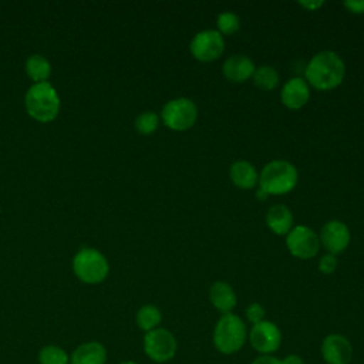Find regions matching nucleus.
<instances>
[{"label": "nucleus", "instance_id": "nucleus-30", "mask_svg": "<svg viewBox=\"0 0 364 364\" xmlns=\"http://www.w3.org/2000/svg\"><path fill=\"white\" fill-rule=\"evenodd\" d=\"M299 4H300L301 7L310 10V11H314V10L320 9V7L324 4V1H314V0L311 1V0H309V1H299Z\"/></svg>", "mask_w": 364, "mask_h": 364}, {"label": "nucleus", "instance_id": "nucleus-20", "mask_svg": "<svg viewBox=\"0 0 364 364\" xmlns=\"http://www.w3.org/2000/svg\"><path fill=\"white\" fill-rule=\"evenodd\" d=\"M162 321V313L155 304H144L138 309L135 314V323L138 328H141L144 333H148L151 330H155L161 327Z\"/></svg>", "mask_w": 364, "mask_h": 364}, {"label": "nucleus", "instance_id": "nucleus-15", "mask_svg": "<svg viewBox=\"0 0 364 364\" xmlns=\"http://www.w3.org/2000/svg\"><path fill=\"white\" fill-rule=\"evenodd\" d=\"M209 300L220 314L233 313L237 304V296L233 287L225 280H218L210 286Z\"/></svg>", "mask_w": 364, "mask_h": 364}, {"label": "nucleus", "instance_id": "nucleus-18", "mask_svg": "<svg viewBox=\"0 0 364 364\" xmlns=\"http://www.w3.org/2000/svg\"><path fill=\"white\" fill-rule=\"evenodd\" d=\"M266 225L274 235H287L293 229V213L286 205H273L266 213Z\"/></svg>", "mask_w": 364, "mask_h": 364}, {"label": "nucleus", "instance_id": "nucleus-14", "mask_svg": "<svg viewBox=\"0 0 364 364\" xmlns=\"http://www.w3.org/2000/svg\"><path fill=\"white\" fill-rule=\"evenodd\" d=\"M256 67L253 61L243 54L228 57L222 65V73L230 82H245L253 77Z\"/></svg>", "mask_w": 364, "mask_h": 364}, {"label": "nucleus", "instance_id": "nucleus-11", "mask_svg": "<svg viewBox=\"0 0 364 364\" xmlns=\"http://www.w3.org/2000/svg\"><path fill=\"white\" fill-rule=\"evenodd\" d=\"M320 355L326 364H350L354 355L353 344L344 334L330 333L321 340Z\"/></svg>", "mask_w": 364, "mask_h": 364}, {"label": "nucleus", "instance_id": "nucleus-1", "mask_svg": "<svg viewBox=\"0 0 364 364\" xmlns=\"http://www.w3.org/2000/svg\"><path fill=\"white\" fill-rule=\"evenodd\" d=\"M304 77L309 85L320 91L337 88L346 77V64L343 58L330 50L314 54L304 68Z\"/></svg>", "mask_w": 364, "mask_h": 364}, {"label": "nucleus", "instance_id": "nucleus-10", "mask_svg": "<svg viewBox=\"0 0 364 364\" xmlns=\"http://www.w3.org/2000/svg\"><path fill=\"white\" fill-rule=\"evenodd\" d=\"M286 247L291 256L307 260L317 255L320 249V239L311 228L299 225L293 226V229L286 235Z\"/></svg>", "mask_w": 364, "mask_h": 364}, {"label": "nucleus", "instance_id": "nucleus-27", "mask_svg": "<svg viewBox=\"0 0 364 364\" xmlns=\"http://www.w3.org/2000/svg\"><path fill=\"white\" fill-rule=\"evenodd\" d=\"M344 7L354 14H364V0H350L343 3Z\"/></svg>", "mask_w": 364, "mask_h": 364}, {"label": "nucleus", "instance_id": "nucleus-22", "mask_svg": "<svg viewBox=\"0 0 364 364\" xmlns=\"http://www.w3.org/2000/svg\"><path fill=\"white\" fill-rule=\"evenodd\" d=\"M40 364H70L68 353L55 344H47L38 351Z\"/></svg>", "mask_w": 364, "mask_h": 364}, {"label": "nucleus", "instance_id": "nucleus-2", "mask_svg": "<svg viewBox=\"0 0 364 364\" xmlns=\"http://www.w3.org/2000/svg\"><path fill=\"white\" fill-rule=\"evenodd\" d=\"M247 331L240 316L235 313L220 314L212 331L213 347L223 355L236 354L247 343Z\"/></svg>", "mask_w": 364, "mask_h": 364}, {"label": "nucleus", "instance_id": "nucleus-28", "mask_svg": "<svg viewBox=\"0 0 364 364\" xmlns=\"http://www.w3.org/2000/svg\"><path fill=\"white\" fill-rule=\"evenodd\" d=\"M280 364H306L304 358L297 353H290L280 358Z\"/></svg>", "mask_w": 364, "mask_h": 364}, {"label": "nucleus", "instance_id": "nucleus-24", "mask_svg": "<svg viewBox=\"0 0 364 364\" xmlns=\"http://www.w3.org/2000/svg\"><path fill=\"white\" fill-rule=\"evenodd\" d=\"M216 30L222 34V36H232L235 33L239 31L240 28V18L237 17V14L232 13V11H225L220 13L216 18Z\"/></svg>", "mask_w": 364, "mask_h": 364}, {"label": "nucleus", "instance_id": "nucleus-21", "mask_svg": "<svg viewBox=\"0 0 364 364\" xmlns=\"http://www.w3.org/2000/svg\"><path fill=\"white\" fill-rule=\"evenodd\" d=\"M252 80L257 88L263 91H272L279 84V73L272 65H260L256 67Z\"/></svg>", "mask_w": 364, "mask_h": 364}, {"label": "nucleus", "instance_id": "nucleus-13", "mask_svg": "<svg viewBox=\"0 0 364 364\" xmlns=\"http://www.w3.org/2000/svg\"><path fill=\"white\" fill-rule=\"evenodd\" d=\"M282 102L289 109L303 108L310 98V85L301 77H293L284 82L280 91Z\"/></svg>", "mask_w": 364, "mask_h": 364}, {"label": "nucleus", "instance_id": "nucleus-17", "mask_svg": "<svg viewBox=\"0 0 364 364\" xmlns=\"http://www.w3.org/2000/svg\"><path fill=\"white\" fill-rule=\"evenodd\" d=\"M229 176L232 183L240 189H252L259 183L256 168L245 159H239L230 165Z\"/></svg>", "mask_w": 364, "mask_h": 364}, {"label": "nucleus", "instance_id": "nucleus-6", "mask_svg": "<svg viewBox=\"0 0 364 364\" xmlns=\"http://www.w3.org/2000/svg\"><path fill=\"white\" fill-rule=\"evenodd\" d=\"M142 348L151 361L156 364H165L173 360L176 355L178 340L171 330L158 327L145 333L142 338Z\"/></svg>", "mask_w": 364, "mask_h": 364}, {"label": "nucleus", "instance_id": "nucleus-29", "mask_svg": "<svg viewBox=\"0 0 364 364\" xmlns=\"http://www.w3.org/2000/svg\"><path fill=\"white\" fill-rule=\"evenodd\" d=\"M250 364H280V358L276 355H257L250 361Z\"/></svg>", "mask_w": 364, "mask_h": 364}, {"label": "nucleus", "instance_id": "nucleus-4", "mask_svg": "<svg viewBox=\"0 0 364 364\" xmlns=\"http://www.w3.org/2000/svg\"><path fill=\"white\" fill-rule=\"evenodd\" d=\"M299 181L296 166L284 159H273L259 173V188L267 195H286L291 192Z\"/></svg>", "mask_w": 364, "mask_h": 364}, {"label": "nucleus", "instance_id": "nucleus-8", "mask_svg": "<svg viewBox=\"0 0 364 364\" xmlns=\"http://www.w3.org/2000/svg\"><path fill=\"white\" fill-rule=\"evenodd\" d=\"M283 341V334L280 327L270 321L263 320L253 324L247 331V343L257 353V355H274L280 348Z\"/></svg>", "mask_w": 364, "mask_h": 364}, {"label": "nucleus", "instance_id": "nucleus-9", "mask_svg": "<svg viewBox=\"0 0 364 364\" xmlns=\"http://www.w3.org/2000/svg\"><path fill=\"white\" fill-rule=\"evenodd\" d=\"M193 58L202 63H210L218 60L225 51L223 36L218 30H200L198 31L189 44Z\"/></svg>", "mask_w": 364, "mask_h": 364}, {"label": "nucleus", "instance_id": "nucleus-12", "mask_svg": "<svg viewBox=\"0 0 364 364\" xmlns=\"http://www.w3.org/2000/svg\"><path fill=\"white\" fill-rule=\"evenodd\" d=\"M318 239H320V245H323L328 253L336 256L348 247L351 240V233L348 226L344 222L333 219L323 225Z\"/></svg>", "mask_w": 364, "mask_h": 364}, {"label": "nucleus", "instance_id": "nucleus-26", "mask_svg": "<svg viewBox=\"0 0 364 364\" xmlns=\"http://www.w3.org/2000/svg\"><path fill=\"white\" fill-rule=\"evenodd\" d=\"M337 269V257L331 253H327L318 260V270L323 274H331Z\"/></svg>", "mask_w": 364, "mask_h": 364}, {"label": "nucleus", "instance_id": "nucleus-32", "mask_svg": "<svg viewBox=\"0 0 364 364\" xmlns=\"http://www.w3.org/2000/svg\"><path fill=\"white\" fill-rule=\"evenodd\" d=\"M118 364H139V363H136V361H134V360H124V361H121V363H118Z\"/></svg>", "mask_w": 364, "mask_h": 364}, {"label": "nucleus", "instance_id": "nucleus-19", "mask_svg": "<svg viewBox=\"0 0 364 364\" xmlns=\"http://www.w3.org/2000/svg\"><path fill=\"white\" fill-rule=\"evenodd\" d=\"M26 73L36 82H46L51 75V64L41 54H31L26 60Z\"/></svg>", "mask_w": 364, "mask_h": 364}, {"label": "nucleus", "instance_id": "nucleus-16", "mask_svg": "<svg viewBox=\"0 0 364 364\" xmlns=\"http://www.w3.org/2000/svg\"><path fill=\"white\" fill-rule=\"evenodd\" d=\"M107 348L100 341H85L70 354V364H105Z\"/></svg>", "mask_w": 364, "mask_h": 364}, {"label": "nucleus", "instance_id": "nucleus-3", "mask_svg": "<svg viewBox=\"0 0 364 364\" xmlns=\"http://www.w3.org/2000/svg\"><path fill=\"white\" fill-rule=\"evenodd\" d=\"M27 114L38 122H50L57 118L61 107L57 90L48 82L33 84L24 97Z\"/></svg>", "mask_w": 364, "mask_h": 364}, {"label": "nucleus", "instance_id": "nucleus-31", "mask_svg": "<svg viewBox=\"0 0 364 364\" xmlns=\"http://www.w3.org/2000/svg\"><path fill=\"white\" fill-rule=\"evenodd\" d=\"M267 198H269V195H267L263 189L257 188V191H256V199H259V200H264V199H267Z\"/></svg>", "mask_w": 364, "mask_h": 364}, {"label": "nucleus", "instance_id": "nucleus-25", "mask_svg": "<svg viewBox=\"0 0 364 364\" xmlns=\"http://www.w3.org/2000/svg\"><path fill=\"white\" fill-rule=\"evenodd\" d=\"M266 316V310L263 307V304H260L259 301H253L250 304H247V307L245 309V317L246 320L253 326V324H257L264 318Z\"/></svg>", "mask_w": 364, "mask_h": 364}, {"label": "nucleus", "instance_id": "nucleus-7", "mask_svg": "<svg viewBox=\"0 0 364 364\" xmlns=\"http://www.w3.org/2000/svg\"><path fill=\"white\" fill-rule=\"evenodd\" d=\"M161 119L172 131H186L198 119V107L191 98H173L164 105Z\"/></svg>", "mask_w": 364, "mask_h": 364}, {"label": "nucleus", "instance_id": "nucleus-5", "mask_svg": "<svg viewBox=\"0 0 364 364\" xmlns=\"http://www.w3.org/2000/svg\"><path fill=\"white\" fill-rule=\"evenodd\" d=\"M74 274L87 284L104 282L109 273L107 257L94 247H81L73 259Z\"/></svg>", "mask_w": 364, "mask_h": 364}, {"label": "nucleus", "instance_id": "nucleus-23", "mask_svg": "<svg viewBox=\"0 0 364 364\" xmlns=\"http://www.w3.org/2000/svg\"><path fill=\"white\" fill-rule=\"evenodd\" d=\"M159 127V117L154 111H144L135 118V129L141 135H151Z\"/></svg>", "mask_w": 364, "mask_h": 364}]
</instances>
